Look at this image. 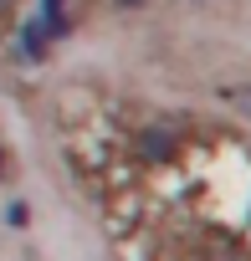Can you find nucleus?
Here are the masks:
<instances>
[{
  "instance_id": "1",
  "label": "nucleus",
  "mask_w": 251,
  "mask_h": 261,
  "mask_svg": "<svg viewBox=\"0 0 251 261\" xmlns=\"http://www.w3.org/2000/svg\"><path fill=\"white\" fill-rule=\"evenodd\" d=\"M144 154H149V159H169V154H174V144H169L164 128H149V134H144Z\"/></svg>"
},
{
  "instance_id": "2",
  "label": "nucleus",
  "mask_w": 251,
  "mask_h": 261,
  "mask_svg": "<svg viewBox=\"0 0 251 261\" xmlns=\"http://www.w3.org/2000/svg\"><path fill=\"white\" fill-rule=\"evenodd\" d=\"M6 220H11V225H16V230H21V225H31V210H26V205H21V200H16V205H11V210H6Z\"/></svg>"
},
{
  "instance_id": "3",
  "label": "nucleus",
  "mask_w": 251,
  "mask_h": 261,
  "mask_svg": "<svg viewBox=\"0 0 251 261\" xmlns=\"http://www.w3.org/2000/svg\"><path fill=\"white\" fill-rule=\"evenodd\" d=\"M118 6H123V11H129V6H144V0H118Z\"/></svg>"
}]
</instances>
